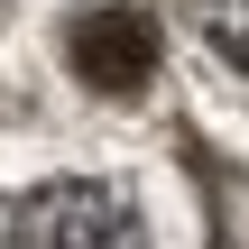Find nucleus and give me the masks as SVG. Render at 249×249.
Wrapping results in <instances>:
<instances>
[{"label": "nucleus", "mask_w": 249, "mask_h": 249, "mask_svg": "<svg viewBox=\"0 0 249 249\" xmlns=\"http://www.w3.org/2000/svg\"><path fill=\"white\" fill-rule=\"evenodd\" d=\"M0 249H148V222L120 185L55 176V185H28L18 203H0Z\"/></svg>", "instance_id": "1"}, {"label": "nucleus", "mask_w": 249, "mask_h": 249, "mask_svg": "<svg viewBox=\"0 0 249 249\" xmlns=\"http://www.w3.org/2000/svg\"><path fill=\"white\" fill-rule=\"evenodd\" d=\"M65 65L92 83V92H139L157 74V18L129 9V0H102L65 28Z\"/></svg>", "instance_id": "2"}, {"label": "nucleus", "mask_w": 249, "mask_h": 249, "mask_svg": "<svg viewBox=\"0 0 249 249\" xmlns=\"http://www.w3.org/2000/svg\"><path fill=\"white\" fill-rule=\"evenodd\" d=\"M185 9H194V28H203V37L249 74V0H185Z\"/></svg>", "instance_id": "3"}]
</instances>
